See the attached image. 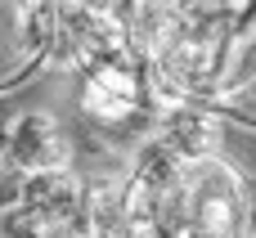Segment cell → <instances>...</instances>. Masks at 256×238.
<instances>
[{
	"instance_id": "6da1fadb",
	"label": "cell",
	"mask_w": 256,
	"mask_h": 238,
	"mask_svg": "<svg viewBox=\"0 0 256 238\" xmlns=\"http://www.w3.org/2000/svg\"><path fill=\"white\" fill-rule=\"evenodd\" d=\"M122 50L162 108L252 122V0H68Z\"/></svg>"
},
{
	"instance_id": "7a4b0ae2",
	"label": "cell",
	"mask_w": 256,
	"mask_h": 238,
	"mask_svg": "<svg viewBox=\"0 0 256 238\" xmlns=\"http://www.w3.org/2000/svg\"><path fill=\"white\" fill-rule=\"evenodd\" d=\"M126 238H252V189L220 144L148 135L122 176Z\"/></svg>"
},
{
	"instance_id": "3957f363",
	"label": "cell",
	"mask_w": 256,
	"mask_h": 238,
	"mask_svg": "<svg viewBox=\"0 0 256 238\" xmlns=\"http://www.w3.org/2000/svg\"><path fill=\"white\" fill-rule=\"evenodd\" d=\"M158 112L153 86L122 50H104L76 72V117L104 153L140 148L158 126Z\"/></svg>"
},
{
	"instance_id": "277c9868",
	"label": "cell",
	"mask_w": 256,
	"mask_h": 238,
	"mask_svg": "<svg viewBox=\"0 0 256 238\" xmlns=\"http://www.w3.org/2000/svg\"><path fill=\"white\" fill-rule=\"evenodd\" d=\"M86 234V180L68 171H32L9 212H0V238H76Z\"/></svg>"
},
{
	"instance_id": "5b68a950",
	"label": "cell",
	"mask_w": 256,
	"mask_h": 238,
	"mask_svg": "<svg viewBox=\"0 0 256 238\" xmlns=\"http://www.w3.org/2000/svg\"><path fill=\"white\" fill-rule=\"evenodd\" d=\"M0 162L22 171V176H32V171H68V166H76V144H72L68 126L54 112L27 108V112H14Z\"/></svg>"
},
{
	"instance_id": "8992f818",
	"label": "cell",
	"mask_w": 256,
	"mask_h": 238,
	"mask_svg": "<svg viewBox=\"0 0 256 238\" xmlns=\"http://www.w3.org/2000/svg\"><path fill=\"white\" fill-rule=\"evenodd\" d=\"M9 122H14V108L0 104V148H4V135H9Z\"/></svg>"
},
{
	"instance_id": "52a82bcc",
	"label": "cell",
	"mask_w": 256,
	"mask_h": 238,
	"mask_svg": "<svg viewBox=\"0 0 256 238\" xmlns=\"http://www.w3.org/2000/svg\"><path fill=\"white\" fill-rule=\"evenodd\" d=\"M76 238H90V234H76Z\"/></svg>"
}]
</instances>
